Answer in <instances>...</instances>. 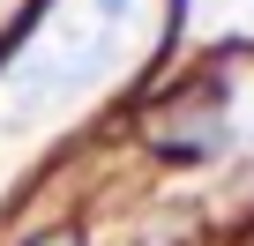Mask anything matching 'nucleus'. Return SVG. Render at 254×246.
Here are the masks:
<instances>
[{
	"label": "nucleus",
	"instance_id": "1",
	"mask_svg": "<svg viewBox=\"0 0 254 246\" xmlns=\"http://www.w3.org/2000/svg\"><path fill=\"white\" fill-rule=\"evenodd\" d=\"M45 246H67V239H45Z\"/></svg>",
	"mask_w": 254,
	"mask_h": 246
}]
</instances>
